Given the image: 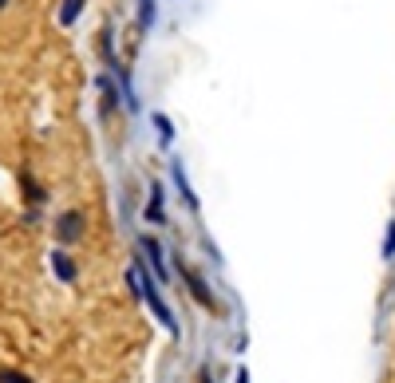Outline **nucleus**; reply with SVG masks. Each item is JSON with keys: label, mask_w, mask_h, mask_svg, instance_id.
I'll return each mask as SVG.
<instances>
[{"label": "nucleus", "mask_w": 395, "mask_h": 383, "mask_svg": "<svg viewBox=\"0 0 395 383\" xmlns=\"http://www.w3.org/2000/svg\"><path fill=\"white\" fill-rule=\"evenodd\" d=\"M0 383H36V379L20 367H0Z\"/></svg>", "instance_id": "13"}, {"label": "nucleus", "mask_w": 395, "mask_h": 383, "mask_svg": "<svg viewBox=\"0 0 395 383\" xmlns=\"http://www.w3.org/2000/svg\"><path fill=\"white\" fill-rule=\"evenodd\" d=\"M4 9H9V0H0V12H4Z\"/></svg>", "instance_id": "17"}, {"label": "nucleus", "mask_w": 395, "mask_h": 383, "mask_svg": "<svg viewBox=\"0 0 395 383\" xmlns=\"http://www.w3.org/2000/svg\"><path fill=\"white\" fill-rule=\"evenodd\" d=\"M138 257L146 261V269L155 272L158 285H170L174 269L166 265V249H163V241H158L155 233H138Z\"/></svg>", "instance_id": "3"}, {"label": "nucleus", "mask_w": 395, "mask_h": 383, "mask_svg": "<svg viewBox=\"0 0 395 383\" xmlns=\"http://www.w3.org/2000/svg\"><path fill=\"white\" fill-rule=\"evenodd\" d=\"M233 383H250V367H237V372H233Z\"/></svg>", "instance_id": "15"}, {"label": "nucleus", "mask_w": 395, "mask_h": 383, "mask_svg": "<svg viewBox=\"0 0 395 383\" xmlns=\"http://www.w3.org/2000/svg\"><path fill=\"white\" fill-rule=\"evenodd\" d=\"M170 178H174V186H178V194H182V202H186V210H190V213L202 210V202H198L194 186H190V178H186V170H182V158L170 162Z\"/></svg>", "instance_id": "6"}, {"label": "nucleus", "mask_w": 395, "mask_h": 383, "mask_svg": "<svg viewBox=\"0 0 395 383\" xmlns=\"http://www.w3.org/2000/svg\"><path fill=\"white\" fill-rule=\"evenodd\" d=\"M198 383H214V372H210V367H202V372H198Z\"/></svg>", "instance_id": "16"}, {"label": "nucleus", "mask_w": 395, "mask_h": 383, "mask_svg": "<svg viewBox=\"0 0 395 383\" xmlns=\"http://www.w3.org/2000/svg\"><path fill=\"white\" fill-rule=\"evenodd\" d=\"M83 4L87 0H60V24L63 28H71L79 16H83Z\"/></svg>", "instance_id": "11"}, {"label": "nucleus", "mask_w": 395, "mask_h": 383, "mask_svg": "<svg viewBox=\"0 0 395 383\" xmlns=\"http://www.w3.org/2000/svg\"><path fill=\"white\" fill-rule=\"evenodd\" d=\"M20 190H24V202L32 205L28 213H40V205L48 202V190H43L40 182H36L32 174H28V170H20Z\"/></svg>", "instance_id": "8"}, {"label": "nucleus", "mask_w": 395, "mask_h": 383, "mask_svg": "<svg viewBox=\"0 0 395 383\" xmlns=\"http://www.w3.org/2000/svg\"><path fill=\"white\" fill-rule=\"evenodd\" d=\"M127 289L135 292L138 300H143L150 312H155V320L163 324L170 336H182V324H178V316H174V308H170V300L163 297V285L155 281V272L146 269V261L143 257H130V265H127Z\"/></svg>", "instance_id": "1"}, {"label": "nucleus", "mask_w": 395, "mask_h": 383, "mask_svg": "<svg viewBox=\"0 0 395 383\" xmlns=\"http://www.w3.org/2000/svg\"><path fill=\"white\" fill-rule=\"evenodd\" d=\"M174 272H178V277H182V285H186V292H190V297H194L202 308H217V300H214V292H210L206 277H202V272H198V269H190V265L182 261V257H174Z\"/></svg>", "instance_id": "4"}, {"label": "nucleus", "mask_w": 395, "mask_h": 383, "mask_svg": "<svg viewBox=\"0 0 395 383\" xmlns=\"http://www.w3.org/2000/svg\"><path fill=\"white\" fill-rule=\"evenodd\" d=\"M146 222H150V225H166V194H163V182H150V198H146Z\"/></svg>", "instance_id": "7"}, {"label": "nucleus", "mask_w": 395, "mask_h": 383, "mask_svg": "<svg viewBox=\"0 0 395 383\" xmlns=\"http://www.w3.org/2000/svg\"><path fill=\"white\" fill-rule=\"evenodd\" d=\"M150 123L158 127V143H163V146H170V143H174V123L166 119L163 111H155V115H150Z\"/></svg>", "instance_id": "12"}, {"label": "nucleus", "mask_w": 395, "mask_h": 383, "mask_svg": "<svg viewBox=\"0 0 395 383\" xmlns=\"http://www.w3.org/2000/svg\"><path fill=\"white\" fill-rule=\"evenodd\" d=\"M48 265H52V272H56V281L60 285H76L79 281V265H76V257H71L68 249H52V253H48Z\"/></svg>", "instance_id": "5"}, {"label": "nucleus", "mask_w": 395, "mask_h": 383, "mask_svg": "<svg viewBox=\"0 0 395 383\" xmlns=\"http://www.w3.org/2000/svg\"><path fill=\"white\" fill-rule=\"evenodd\" d=\"M95 87L103 91V111L119 107V83H111V76H95Z\"/></svg>", "instance_id": "9"}, {"label": "nucleus", "mask_w": 395, "mask_h": 383, "mask_svg": "<svg viewBox=\"0 0 395 383\" xmlns=\"http://www.w3.org/2000/svg\"><path fill=\"white\" fill-rule=\"evenodd\" d=\"M395 257V222L387 225V238H384V261H391Z\"/></svg>", "instance_id": "14"}, {"label": "nucleus", "mask_w": 395, "mask_h": 383, "mask_svg": "<svg viewBox=\"0 0 395 383\" xmlns=\"http://www.w3.org/2000/svg\"><path fill=\"white\" fill-rule=\"evenodd\" d=\"M158 20V0H138V32H150Z\"/></svg>", "instance_id": "10"}, {"label": "nucleus", "mask_w": 395, "mask_h": 383, "mask_svg": "<svg viewBox=\"0 0 395 383\" xmlns=\"http://www.w3.org/2000/svg\"><path fill=\"white\" fill-rule=\"evenodd\" d=\"M52 233H56V245L60 249L79 245L83 233H87V213L83 210H60L56 213V222H52Z\"/></svg>", "instance_id": "2"}]
</instances>
